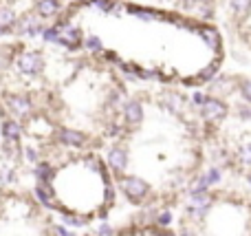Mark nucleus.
<instances>
[{"label":"nucleus","instance_id":"3","mask_svg":"<svg viewBox=\"0 0 251 236\" xmlns=\"http://www.w3.org/2000/svg\"><path fill=\"white\" fill-rule=\"evenodd\" d=\"M122 119H124L126 126H130V128L141 126L143 119H146V110H143L141 102H139V100L124 102V106H122Z\"/></svg>","mask_w":251,"mask_h":236},{"label":"nucleus","instance_id":"17","mask_svg":"<svg viewBox=\"0 0 251 236\" xmlns=\"http://www.w3.org/2000/svg\"><path fill=\"white\" fill-rule=\"evenodd\" d=\"M25 155H26V159H29L31 163H38V161H40V155H38V150H35V148H31V146H26Z\"/></svg>","mask_w":251,"mask_h":236},{"label":"nucleus","instance_id":"10","mask_svg":"<svg viewBox=\"0 0 251 236\" xmlns=\"http://www.w3.org/2000/svg\"><path fill=\"white\" fill-rule=\"evenodd\" d=\"M0 132H2V139L20 141L22 128H20V124L13 122V119H2V124H0Z\"/></svg>","mask_w":251,"mask_h":236},{"label":"nucleus","instance_id":"12","mask_svg":"<svg viewBox=\"0 0 251 236\" xmlns=\"http://www.w3.org/2000/svg\"><path fill=\"white\" fill-rule=\"evenodd\" d=\"M62 223L69 225V228H84L88 223L86 216H77V214H71V212H62Z\"/></svg>","mask_w":251,"mask_h":236},{"label":"nucleus","instance_id":"16","mask_svg":"<svg viewBox=\"0 0 251 236\" xmlns=\"http://www.w3.org/2000/svg\"><path fill=\"white\" fill-rule=\"evenodd\" d=\"M154 223L159 225V228H168V225L172 223V214H170V210H161V212H156Z\"/></svg>","mask_w":251,"mask_h":236},{"label":"nucleus","instance_id":"1","mask_svg":"<svg viewBox=\"0 0 251 236\" xmlns=\"http://www.w3.org/2000/svg\"><path fill=\"white\" fill-rule=\"evenodd\" d=\"M119 188H122V192L126 194V199H130L132 203H139L143 201V199L150 194V185H148V181H143L141 177H122L119 179Z\"/></svg>","mask_w":251,"mask_h":236},{"label":"nucleus","instance_id":"15","mask_svg":"<svg viewBox=\"0 0 251 236\" xmlns=\"http://www.w3.org/2000/svg\"><path fill=\"white\" fill-rule=\"evenodd\" d=\"M209 188H212V185L207 184V179H205V175H199L194 181H192V190H190V192H207Z\"/></svg>","mask_w":251,"mask_h":236},{"label":"nucleus","instance_id":"18","mask_svg":"<svg viewBox=\"0 0 251 236\" xmlns=\"http://www.w3.org/2000/svg\"><path fill=\"white\" fill-rule=\"evenodd\" d=\"M53 232H55L57 236H75L69 228H64V225H53Z\"/></svg>","mask_w":251,"mask_h":236},{"label":"nucleus","instance_id":"2","mask_svg":"<svg viewBox=\"0 0 251 236\" xmlns=\"http://www.w3.org/2000/svg\"><path fill=\"white\" fill-rule=\"evenodd\" d=\"M128 159H130L128 148L122 144L110 146L108 155H106V163H108V168L115 172V175H124L126 168H128Z\"/></svg>","mask_w":251,"mask_h":236},{"label":"nucleus","instance_id":"14","mask_svg":"<svg viewBox=\"0 0 251 236\" xmlns=\"http://www.w3.org/2000/svg\"><path fill=\"white\" fill-rule=\"evenodd\" d=\"M238 163L245 168H251V144H245L240 146L238 150Z\"/></svg>","mask_w":251,"mask_h":236},{"label":"nucleus","instance_id":"6","mask_svg":"<svg viewBox=\"0 0 251 236\" xmlns=\"http://www.w3.org/2000/svg\"><path fill=\"white\" fill-rule=\"evenodd\" d=\"M18 69L25 75H38L42 71V57L38 53H22L18 57Z\"/></svg>","mask_w":251,"mask_h":236},{"label":"nucleus","instance_id":"7","mask_svg":"<svg viewBox=\"0 0 251 236\" xmlns=\"http://www.w3.org/2000/svg\"><path fill=\"white\" fill-rule=\"evenodd\" d=\"M7 104H9V110L13 115H18V117H29L31 115V102L25 95H11L7 100Z\"/></svg>","mask_w":251,"mask_h":236},{"label":"nucleus","instance_id":"4","mask_svg":"<svg viewBox=\"0 0 251 236\" xmlns=\"http://www.w3.org/2000/svg\"><path fill=\"white\" fill-rule=\"evenodd\" d=\"M55 137L62 146H66V148H84L88 141V137L84 135L82 131H77V128H60Z\"/></svg>","mask_w":251,"mask_h":236},{"label":"nucleus","instance_id":"5","mask_svg":"<svg viewBox=\"0 0 251 236\" xmlns=\"http://www.w3.org/2000/svg\"><path fill=\"white\" fill-rule=\"evenodd\" d=\"M33 194L35 199H38L40 206L49 208V210H53V208H57V201H55V190H53L51 184H44V181H38L33 188Z\"/></svg>","mask_w":251,"mask_h":236},{"label":"nucleus","instance_id":"8","mask_svg":"<svg viewBox=\"0 0 251 236\" xmlns=\"http://www.w3.org/2000/svg\"><path fill=\"white\" fill-rule=\"evenodd\" d=\"M203 117L209 119V122H218V119L225 117V106L218 100H207L203 104Z\"/></svg>","mask_w":251,"mask_h":236},{"label":"nucleus","instance_id":"20","mask_svg":"<svg viewBox=\"0 0 251 236\" xmlns=\"http://www.w3.org/2000/svg\"><path fill=\"white\" fill-rule=\"evenodd\" d=\"M176 236H199V234H196V230H192V228H181Z\"/></svg>","mask_w":251,"mask_h":236},{"label":"nucleus","instance_id":"13","mask_svg":"<svg viewBox=\"0 0 251 236\" xmlns=\"http://www.w3.org/2000/svg\"><path fill=\"white\" fill-rule=\"evenodd\" d=\"M205 175V179H207V184L209 185H216V184H221V179H223V170L218 166H212L207 172H203Z\"/></svg>","mask_w":251,"mask_h":236},{"label":"nucleus","instance_id":"11","mask_svg":"<svg viewBox=\"0 0 251 236\" xmlns=\"http://www.w3.org/2000/svg\"><path fill=\"white\" fill-rule=\"evenodd\" d=\"M33 175L38 181H44V184H51V179L55 177V168L49 161H38L33 168Z\"/></svg>","mask_w":251,"mask_h":236},{"label":"nucleus","instance_id":"19","mask_svg":"<svg viewBox=\"0 0 251 236\" xmlns=\"http://www.w3.org/2000/svg\"><path fill=\"white\" fill-rule=\"evenodd\" d=\"M97 234L100 236H113V228H110V225H100V230H97Z\"/></svg>","mask_w":251,"mask_h":236},{"label":"nucleus","instance_id":"9","mask_svg":"<svg viewBox=\"0 0 251 236\" xmlns=\"http://www.w3.org/2000/svg\"><path fill=\"white\" fill-rule=\"evenodd\" d=\"M16 177H18V170H16L13 159L2 157V161H0V185L13 184V181H16Z\"/></svg>","mask_w":251,"mask_h":236}]
</instances>
